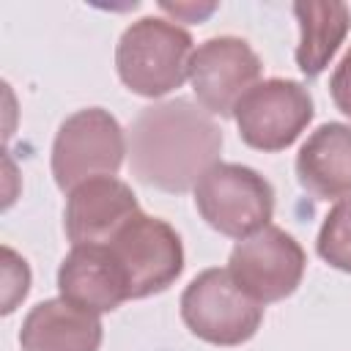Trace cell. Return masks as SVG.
Masks as SVG:
<instances>
[{"label":"cell","instance_id":"9c48e42d","mask_svg":"<svg viewBox=\"0 0 351 351\" xmlns=\"http://www.w3.org/2000/svg\"><path fill=\"white\" fill-rule=\"evenodd\" d=\"M261 80V58L244 38L217 36L203 41L189 63V82L203 110L230 118L241 96Z\"/></svg>","mask_w":351,"mask_h":351},{"label":"cell","instance_id":"30bf717a","mask_svg":"<svg viewBox=\"0 0 351 351\" xmlns=\"http://www.w3.org/2000/svg\"><path fill=\"white\" fill-rule=\"evenodd\" d=\"M140 214V203L129 184L115 176L82 181L69 192L63 228L74 247L107 244L132 217Z\"/></svg>","mask_w":351,"mask_h":351},{"label":"cell","instance_id":"ac0fdd59","mask_svg":"<svg viewBox=\"0 0 351 351\" xmlns=\"http://www.w3.org/2000/svg\"><path fill=\"white\" fill-rule=\"evenodd\" d=\"M162 11L173 14L176 19H184V22H203L211 11H217V3H206V5H195V3H162Z\"/></svg>","mask_w":351,"mask_h":351},{"label":"cell","instance_id":"6da1fadb","mask_svg":"<svg viewBox=\"0 0 351 351\" xmlns=\"http://www.w3.org/2000/svg\"><path fill=\"white\" fill-rule=\"evenodd\" d=\"M222 151V132L208 110L189 99L148 104L129 126L132 173L162 192L192 189Z\"/></svg>","mask_w":351,"mask_h":351},{"label":"cell","instance_id":"2e32d148","mask_svg":"<svg viewBox=\"0 0 351 351\" xmlns=\"http://www.w3.org/2000/svg\"><path fill=\"white\" fill-rule=\"evenodd\" d=\"M3 277H5V299H3V313H11L16 307L19 299L27 296L30 288V269L25 263V258H19L14 250H3Z\"/></svg>","mask_w":351,"mask_h":351},{"label":"cell","instance_id":"3957f363","mask_svg":"<svg viewBox=\"0 0 351 351\" xmlns=\"http://www.w3.org/2000/svg\"><path fill=\"white\" fill-rule=\"evenodd\" d=\"M195 206L208 228L241 241L269 225L274 189L247 165L217 162L195 184Z\"/></svg>","mask_w":351,"mask_h":351},{"label":"cell","instance_id":"277c9868","mask_svg":"<svg viewBox=\"0 0 351 351\" xmlns=\"http://www.w3.org/2000/svg\"><path fill=\"white\" fill-rule=\"evenodd\" d=\"M181 318L195 337L211 346H241L258 332L263 304L255 302L228 269H206L184 288Z\"/></svg>","mask_w":351,"mask_h":351},{"label":"cell","instance_id":"5bb4252c","mask_svg":"<svg viewBox=\"0 0 351 351\" xmlns=\"http://www.w3.org/2000/svg\"><path fill=\"white\" fill-rule=\"evenodd\" d=\"M293 14L299 19V47H296V66L307 77H318L332 55L340 49L348 27L351 11L340 0H299L293 3Z\"/></svg>","mask_w":351,"mask_h":351},{"label":"cell","instance_id":"9a60e30c","mask_svg":"<svg viewBox=\"0 0 351 351\" xmlns=\"http://www.w3.org/2000/svg\"><path fill=\"white\" fill-rule=\"evenodd\" d=\"M315 250L329 266L351 271V195L340 197L324 217Z\"/></svg>","mask_w":351,"mask_h":351},{"label":"cell","instance_id":"ba28073f","mask_svg":"<svg viewBox=\"0 0 351 351\" xmlns=\"http://www.w3.org/2000/svg\"><path fill=\"white\" fill-rule=\"evenodd\" d=\"M307 258L302 244L277 225L241 239L230 250L228 271L261 304L291 296L304 274Z\"/></svg>","mask_w":351,"mask_h":351},{"label":"cell","instance_id":"8992f818","mask_svg":"<svg viewBox=\"0 0 351 351\" xmlns=\"http://www.w3.org/2000/svg\"><path fill=\"white\" fill-rule=\"evenodd\" d=\"M123 277L129 299H145L170 288L184 271V247L176 228L159 217H132L110 241Z\"/></svg>","mask_w":351,"mask_h":351},{"label":"cell","instance_id":"5b68a950","mask_svg":"<svg viewBox=\"0 0 351 351\" xmlns=\"http://www.w3.org/2000/svg\"><path fill=\"white\" fill-rule=\"evenodd\" d=\"M126 156L121 123L101 107H85L69 115L52 143V176L66 192L82 181L115 176Z\"/></svg>","mask_w":351,"mask_h":351},{"label":"cell","instance_id":"e0dca14e","mask_svg":"<svg viewBox=\"0 0 351 351\" xmlns=\"http://www.w3.org/2000/svg\"><path fill=\"white\" fill-rule=\"evenodd\" d=\"M329 93H332V101L335 107L351 118V47L348 52L343 55V60L335 66L332 71V80H329Z\"/></svg>","mask_w":351,"mask_h":351},{"label":"cell","instance_id":"7c38bea8","mask_svg":"<svg viewBox=\"0 0 351 351\" xmlns=\"http://www.w3.org/2000/svg\"><path fill=\"white\" fill-rule=\"evenodd\" d=\"M22 351H99L101 318L63 296L38 302L19 329Z\"/></svg>","mask_w":351,"mask_h":351},{"label":"cell","instance_id":"4fadbf2b","mask_svg":"<svg viewBox=\"0 0 351 351\" xmlns=\"http://www.w3.org/2000/svg\"><path fill=\"white\" fill-rule=\"evenodd\" d=\"M296 176L315 200L351 195V126L321 123L296 154Z\"/></svg>","mask_w":351,"mask_h":351},{"label":"cell","instance_id":"8fae6325","mask_svg":"<svg viewBox=\"0 0 351 351\" xmlns=\"http://www.w3.org/2000/svg\"><path fill=\"white\" fill-rule=\"evenodd\" d=\"M58 291L90 313H110L129 299L126 277L107 244L71 247L58 269Z\"/></svg>","mask_w":351,"mask_h":351},{"label":"cell","instance_id":"52a82bcc","mask_svg":"<svg viewBox=\"0 0 351 351\" xmlns=\"http://www.w3.org/2000/svg\"><path fill=\"white\" fill-rule=\"evenodd\" d=\"M313 96L296 80H263L233 110L241 140L258 151L288 148L313 121Z\"/></svg>","mask_w":351,"mask_h":351},{"label":"cell","instance_id":"7a4b0ae2","mask_svg":"<svg viewBox=\"0 0 351 351\" xmlns=\"http://www.w3.org/2000/svg\"><path fill=\"white\" fill-rule=\"evenodd\" d=\"M192 55V36L184 27L159 16H143L121 33L115 69L132 93L156 99L184 85Z\"/></svg>","mask_w":351,"mask_h":351}]
</instances>
